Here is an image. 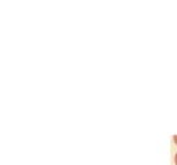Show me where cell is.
<instances>
[{
    "instance_id": "obj_1",
    "label": "cell",
    "mask_w": 177,
    "mask_h": 165,
    "mask_svg": "<svg viewBox=\"0 0 177 165\" xmlns=\"http://www.w3.org/2000/svg\"><path fill=\"white\" fill-rule=\"evenodd\" d=\"M173 142L177 145V135H174V136H173Z\"/></svg>"
},
{
    "instance_id": "obj_2",
    "label": "cell",
    "mask_w": 177,
    "mask_h": 165,
    "mask_svg": "<svg viewBox=\"0 0 177 165\" xmlns=\"http://www.w3.org/2000/svg\"><path fill=\"white\" fill-rule=\"evenodd\" d=\"M174 164L177 165V153H176V156H174Z\"/></svg>"
}]
</instances>
